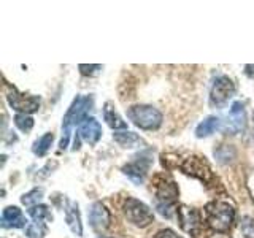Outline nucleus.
<instances>
[{
	"mask_svg": "<svg viewBox=\"0 0 254 238\" xmlns=\"http://www.w3.org/2000/svg\"><path fill=\"white\" fill-rule=\"evenodd\" d=\"M94 105V97L92 95H78V97L73 100V103L70 105L68 111L65 118L62 121V140L59 143V148L61 149H65L68 145V140H70V133L71 129L76 125V124H81L84 119H87V113Z\"/></svg>",
	"mask_w": 254,
	"mask_h": 238,
	"instance_id": "nucleus-1",
	"label": "nucleus"
},
{
	"mask_svg": "<svg viewBox=\"0 0 254 238\" xmlns=\"http://www.w3.org/2000/svg\"><path fill=\"white\" fill-rule=\"evenodd\" d=\"M153 189L157 198V210L161 214L170 218L172 216V208L178 200V186L170 177L167 175H156L153 179Z\"/></svg>",
	"mask_w": 254,
	"mask_h": 238,
	"instance_id": "nucleus-2",
	"label": "nucleus"
},
{
	"mask_svg": "<svg viewBox=\"0 0 254 238\" xmlns=\"http://www.w3.org/2000/svg\"><path fill=\"white\" fill-rule=\"evenodd\" d=\"M235 210L226 202H210L206 205V222L214 232L226 234L232 227Z\"/></svg>",
	"mask_w": 254,
	"mask_h": 238,
	"instance_id": "nucleus-3",
	"label": "nucleus"
},
{
	"mask_svg": "<svg viewBox=\"0 0 254 238\" xmlns=\"http://www.w3.org/2000/svg\"><path fill=\"white\" fill-rule=\"evenodd\" d=\"M127 118L143 130H157L162 125V113L151 105H133L127 110Z\"/></svg>",
	"mask_w": 254,
	"mask_h": 238,
	"instance_id": "nucleus-4",
	"label": "nucleus"
},
{
	"mask_svg": "<svg viewBox=\"0 0 254 238\" xmlns=\"http://www.w3.org/2000/svg\"><path fill=\"white\" fill-rule=\"evenodd\" d=\"M123 211L126 219L137 227H148L154 221V214L149 206L133 197L126 198L123 205Z\"/></svg>",
	"mask_w": 254,
	"mask_h": 238,
	"instance_id": "nucleus-5",
	"label": "nucleus"
},
{
	"mask_svg": "<svg viewBox=\"0 0 254 238\" xmlns=\"http://www.w3.org/2000/svg\"><path fill=\"white\" fill-rule=\"evenodd\" d=\"M181 170L185 172L189 177H192L195 179H200L205 182L206 186H213L216 182V177L211 170L210 164L206 162L205 157L200 156H189L185 159V162L181 164Z\"/></svg>",
	"mask_w": 254,
	"mask_h": 238,
	"instance_id": "nucleus-6",
	"label": "nucleus"
},
{
	"mask_svg": "<svg viewBox=\"0 0 254 238\" xmlns=\"http://www.w3.org/2000/svg\"><path fill=\"white\" fill-rule=\"evenodd\" d=\"M6 100L13 110L18 111V115H30L38 111L40 108V97L21 94L14 87H10V91L6 92Z\"/></svg>",
	"mask_w": 254,
	"mask_h": 238,
	"instance_id": "nucleus-7",
	"label": "nucleus"
},
{
	"mask_svg": "<svg viewBox=\"0 0 254 238\" xmlns=\"http://www.w3.org/2000/svg\"><path fill=\"white\" fill-rule=\"evenodd\" d=\"M235 94V84L229 76H218L214 79L210 91V105L211 107H224L229 99Z\"/></svg>",
	"mask_w": 254,
	"mask_h": 238,
	"instance_id": "nucleus-8",
	"label": "nucleus"
},
{
	"mask_svg": "<svg viewBox=\"0 0 254 238\" xmlns=\"http://www.w3.org/2000/svg\"><path fill=\"white\" fill-rule=\"evenodd\" d=\"M177 214H178V222L181 229L185 230V232L190 234V235H198L202 232L203 229V219H202V214L198 210L195 208H189V206L183 205L177 210Z\"/></svg>",
	"mask_w": 254,
	"mask_h": 238,
	"instance_id": "nucleus-9",
	"label": "nucleus"
},
{
	"mask_svg": "<svg viewBox=\"0 0 254 238\" xmlns=\"http://www.w3.org/2000/svg\"><path fill=\"white\" fill-rule=\"evenodd\" d=\"M151 164H153V159L146 154H140L137 157H133L132 162H129L127 165L123 167V173L127 175V177H129L133 182L140 184V182L143 181V178H145V175L148 173Z\"/></svg>",
	"mask_w": 254,
	"mask_h": 238,
	"instance_id": "nucleus-10",
	"label": "nucleus"
},
{
	"mask_svg": "<svg viewBox=\"0 0 254 238\" xmlns=\"http://www.w3.org/2000/svg\"><path fill=\"white\" fill-rule=\"evenodd\" d=\"M227 121L224 122V132L227 133H238L245 129L246 125V113L242 102H235L229 110Z\"/></svg>",
	"mask_w": 254,
	"mask_h": 238,
	"instance_id": "nucleus-11",
	"label": "nucleus"
},
{
	"mask_svg": "<svg viewBox=\"0 0 254 238\" xmlns=\"http://www.w3.org/2000/svg\"><path fill=\"white\" fill-rule=\"evenodd\" d=\"M78 137L83 141L89 143V145H95L102 138V125L95 118H87L79 124L78 129Z\"/></svg>",
	"mask_w": 254,
	"mask_h": 238,
	"instance_id": "nucleus-12",
	"label": "nucleus"
},
{
	"mask_svg": "<svg viewBox=\"0 0 254 238\" xmlns=\"http://www.w3.org/2000/svg\"><path fill=\"white\" fill-rule=\"evenodd\" d=\"M87 218H89L91 227L95 229V230H105L110 226V222H111L110 211L107 210V206L103 203H100V202L92 203Z\"/></svg>",
	"mask_w": 254,
	"mask_h": 238,
	"instance_id": "nucleus-13",
	"label": "nucleus"
},
{
	"mask_svg": "<svg viewBox=\"0 0 254 238\" xmlns=\"http://www.w3.org/2000/svg\"><path fill=\"white\" fill-rule=\"evenodd\" d=\"M26 218L18 206H6L2 211V227L5 229H21L26 226Z\"/></svg>",
	"mask_w": 254,
	"mask_h": 238,
	"instance_id": "nucleus-14",
	"label": "nucleus"
},
{
	"mask_svg": "<svg viewBox=\"0 0 254 238\" xmlns=\"http://www.w3.org/2000/svg\"><path fill=\"white\" fill-rule=\"evenodd\" d=\"M65 221H67L70 230L75 235H78V237L83 235V224H81V216H79L78 203L68 202L67 208H65Z\"/></svg>",
	"mask_w": 254,
	"mask_h": 238,
	"instance_id": "nucleus-15",
	"label": "nucleus"
},
{
	"mask_svg": "<svg viewBox=\"0 0 254 238\" xmlns=\"http://www.w3.org/2000/svg\"><path fill=\"white\" fill-rule=\"evenodd\" d=\"M103 121H105L113 130L127 129L126 121H123V118L119 116V113L113 105V102H107L105 105H103Z\"/></svg>",
	"mask_w": 254,
	"mask_h": 238,
	"instance_id": "nucleus-16",
	"label": "nucleus"
},
{
	"mask_svg": "<svg viewBox=\"0 0 254 238\" xmlns=\"http://www.w3.org/2000/svg\"><path fill=\"white\" fill-rule=\"evenodd\" d=\"M113 140L121 145L123 148H141L145 146V141L140 137V135L129 132V130H124V132H115L113 133Z\"/></svg>",
	"mask_w": 254,
	"mask_h": 238,
	"instance_id": "nucleus-17",
	"label": "nucleus"
},
{
	"mask_svg": "<svg viewBox=\"0 0 254 238\" xmlns=\"http://www.w3.org/2000/svg\"><path fill=\"white\" fill-rule=\"evenodd\" d=\"M218 127H219V118H216V116H206L203 121L197 125L195 137L197 138H206V137H210L211 133L216 132Z\"/></svg>",
	"mask_w": 254,
	"mask_h": 238,
	"instance_id": "nucleus-18",
	"label": "nucleus"
},
{
	"mask_svg": "<svg viewBox=\"0 0 254 238\" xmlns=\"http://www.w3.org/2000/svg\"><path fill=\"white\" fill-rule=\"evenodd\" d=\"M53 141H54V135L51 132H46L45 135H42L35 143H34V148H32V151H34V154L38 156V157H43L48 151L51 149L53 146Z\"/></svg>",
	"mask_w": 254,
	"mask_h": 238,
	"instance_id": "nucleus-19",
	"label": "nucleus"
},
{
	"mask_svg": "<svg viewBox=\"0 0 254 238\" xmlns=\"http://www.w3.org/2000/svg\"><path fill=\"white\" fill-rule=\"evenodd\" d=\"M29 216L34 221H45V222H51L53 221V214L50 206L46 205H35L29 208Z\"/></svg>",
	"mask_w": 254,
	"mask_h": 238,
	"instance_id": "nucleus-20",
	"label": "nucleus"
},
{
	"mask_svg": "<svg viewBox=\"0 0 254 238\" xmlns=\"http://www.w3.org/2000/svg\"><path fill=\"white\" fill-rule=\"evenodd\" d=\"M48 232V226L45 221H32L26 227V235L29 238H45Z\"/></svg>",
	"mask_w": 254,
	"mask_h": 238,
	"instance_id": "nucleus-21",
	"label": "nucleus"
},
{
	"mask_svg": "<svg viewBox=\"0 0 254 238\" xmlns=\"http://www.w3.org/2000/svg\"><path fill=\"white\" fill-rule=\"evenodd\" d=\"M43 197V189L42 187H35V189H32L30 192H27V194H24L22 195V198H21V202L24 203V205H27V206H35V205H38V202H40V198Z\"/></svg>",
	"mask_w": 254,
	"mask_h": 238,
	"instance_id": "nucleus-22",
	"label": "nucleus"
},
{
	"mask_svg": "<svg viewBox=\"0 0 254 238\" xmlns=\"http://www.w3.org/2000/svg\"><path fill=\"white\" fill-rule=\"evenodd\" d=\"M14 124L21 132H29L34 127V119L29 115H16L14 116Z\"/></svg>",
	"mask_w": 254,
	"mask_h": 238,
	"instance_id": "nucleus-23",
	"label": "nucleus"
},
{
	"mask_svg": "<svg viewBox=\"0 0 254 238\" xmlns=\"http://www.w3.org/2000/svg\"><path fill=\"white\" fill-rule=\"evenodd\" d=\"M242 232L246 238H254V219L253 218H243L242 222Z\"/></svg>",
	"mask_w": 254,
	"mask_h": 238,
	"instance_id": "nucleus-24",
	"label": "nucleus"
},
{
	"mask_svg": "<svg viewBox=\"0 0 254 238\" xmlns=\"http://www.w3.org/2000/svg\"><path fill=\"white\" fill-rule=\"evenodd\" d=\"M154 238H183V237H180L177 232H173L172 229H162L156 234Z\"/></svg>",
	"mask_w": 254,
	"mask_h": 238,
	"instance_id": "nucleus-25",
	"label": "nucleus"
},
{
	"mask_svg": "<svg viewBox=\"0 0 254 238\" xmlns=\"http://www.w3.org/2000/svg\"><path fill=\"white\" fill-rule=\"evenodd\" d=\"M100 68L102 65H84V63L79 65V71H81L83 75H94L95 71H99Z\"/></svg>",
	"mask_w": 254,
	"mask_h": 238,
	"instance_id": "nucleus-26",
	"label": "nucleus"
},
{
	"mask_svg": "<svg viewBox=\"0 0 254 238\" xmlns=\"http://www.w3.org/2000/svg\"><path fill=\"white\" fill-rule=\"evenodd\" d=\"M246 73L248 75H254V65H246Z\"/></svg>",
	"mask_w": 254,
	"mask_h": 238,
	"instance_id": "nucleus-27",
	"label": "nucleus"
},
{
	"mask_svg": "<svg viewBox=\"0 0 254 238\" xmlns=\"http://www.w3.org/2000/svg\"><path fill=\"white\" fill-rule=\"evenodd\" d=\"M99 238H110V237H99Z\"/></svg>",
	"mask_w": 254,
	"mask_h": 238,
	"instance_id": "nucleus-28",
	"label": "nucleus"
},
{
	"mask_svg": "<svg viewBox=\"0 0 254 238\" xmlns=\"http://www.w3.org/2000/svg\"><path fill=\"white\" fill-rule=\"evenodd\" d=\"M253 130H254V122H253Z\"/></svg>",
	"mask_w": 254,
	"mask_h": 238,
	"instance_id": "nucleus-29",
	"label": "nucleus"
}]
</instances>
